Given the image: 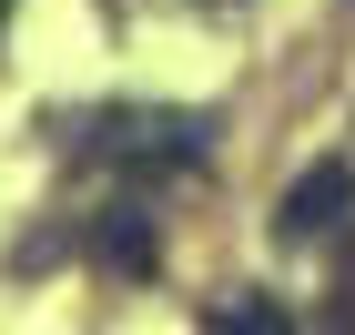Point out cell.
Returning a JSON list of instances; mask_svg holds the SVG:
<instances>
[{
    "label": "cell",
    "mask_w": 355,
    "mask_h": 335,
    "mask_svg": "<svg viewBox=\"0 0 355 335\" xmlns=\"http://www.w3.org/2000/svg\"><path fill=\"white\" fill-rule=\"evenodd\" d=\"M203 325H214V335H284V305H264V295H234V305H203Z\"/></svg>",
    "instance_id": "obj_2"
},
{
    "label": "cell",
    "mask_w": 355,
    "mask_h": 335,
    "mask_svg": "<svg viewBox=\"0 0 355 335\" xmlns=\"http://www.w3.org/2000/svg\"><path fill=\"white\" fill-rule=\"evenodd\" d=\"M345 214H355V163H345V153H325V163L304 173L295 194L274 203V234H284V244H325Z\"/></svg>",
    "instance_id": "obj_1"
},
{
    "label": "cell",
    "mask_w": 355,
    "mask_h": 335,
    "mask_svg": "<svg viewBox=\"0 0 355 335\" xmlns=\"http://www.w3.org/2000/svg\"><path fill=\"white\" fill-rule=\"evenodd\" d=\"M0 10H10V0H0Z\"/></svg>",
    "instance_id": "obj_4"
},
{
    "label": "cell",
    "mask_w": 355,
    "mask_h": 335,
    "mask_svg": "<svg viewBox=\"0 0 355 335\" xmlns=\"http://www.w3.org/2000/svg\"><path fill=\"white\" fill-rule=\"evenodd\" d=\"M102 264L142 275V264H153V234H142V223H102Z\"/></svg>",
    "instance_id": "obj_3"
}]
</instances>
